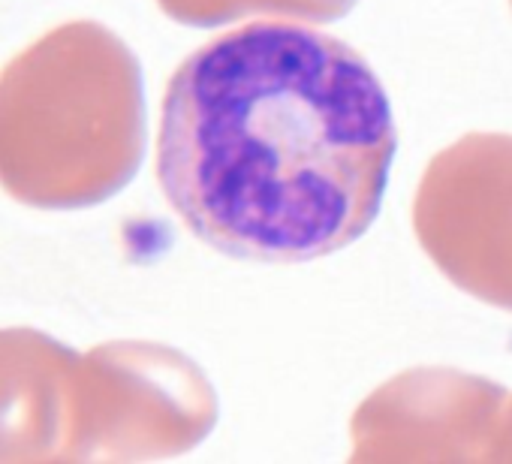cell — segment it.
<instances>
[{
  "label": "cell",
  "mask_w": 512,
  "mask_h": 464,
  "mask_svg": "<svg viewBox=\"0 0 512 464\" xmlns=\"http://www.w3.org/2000/svg\"><path fill=\"white\" fill-rule=\"evenodd\" d=\"M395 151L374 67L329 31L263 19L217 34L172 73L157 181L211 251L296 266L365 236Z\"/></svg>",
  "instance_id": "cell-1"
},
{
  "label": "cell",
  "mask_w": 512,
  "mask_h": 464,
  "mask_svg": "<svg viewBox=\"0 0 512 464\" xmlns=\"http://www.w3.org/2000/svg\"><path fill=\"white\" fill-rule=\"evenodd\" d=\"M130 70L97 25H64L0 73V187L34 208L103 199L127 172Z\"/></svg>",
  "instance_id": "cell-2"
},
{
  "label": "cell",
  "mask_w": 512,
  "mask_h": 464,
  "mask_svg": "<svg viewBox=\"0 0 512 464\" xmlns=\"http://www.w3.org/2000/svg\"><path fill=\"white\" fill-rule=\"evenodd\" d=\"M79 359L34 329H0V464L67 458Z\"/></svg>",
  "instance_id": "cell-3"
}]
</instances>
